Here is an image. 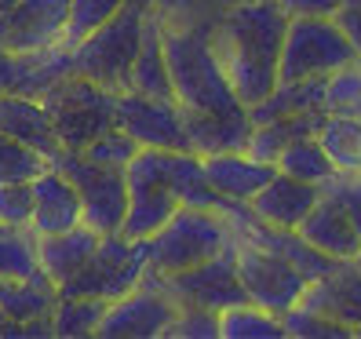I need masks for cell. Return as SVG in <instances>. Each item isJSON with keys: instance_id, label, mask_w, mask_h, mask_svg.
Masks as SVG:
<instances>
[{"instance_id": "6da1fadb", "label": "cell", "mask_w": 361, "mask_h": 339, "mask_svg": "<svg viewBox=\"0 0 361 339\" xmlns=\"http://www.w3.org/2000/svg\"><path fill=\"white\" fill-rule=\"evenodd\" d=\"M288 33V11L278 0H241L219 26H212V44L233 84V95L256 106L278 88V62Z\"/></svg>"}, {"instance_id": "7a4b0ae2", "label": "cell", "mask_w": 361, "mask_h": 339, "mask_svg": "<svg viewBox=\"0 0 361 339\" xmlns=\"http://www.w3.org/2000/svg\"><path fill=\"white\" fill-rule=\"evenodd\" d=\"M164 55H168L176 102L183 110L230 113V110H241L245 106L233 95V84L216 55V44H212L208 23L164 26Z\"/></svg>"}, {"instance_id": "3957f363", "label": "cell", "mask_w": 361, "mask_h": 339, "mask_svg": "<svg viewBox=\"0 0 361 339\" xmlns=\"http://www.w3.org/2000/svg\"><path fill=\"white\" fill-rule=\"evenodd\" d=\"M238 234H233L230 219L216 208H176V216L168 219L154 238H146V259L150 270L146 273H179L190 270L204 259L223 256L233 248Z\"/></svg>"}, {"instance_id": "277c9868", "label": "cell", "mask_w": 361, "mask_h": 339, "mask_svg": "<svg viewBox=\"0 0 361 339\" xmlns=\"http://www.w3.org/2000/svg\"><path fill=\"white\" fill-rule=\"evenodd\" d=\"M146 11H150V0H128L106 26H99L92 37H84L73 48V73L88 77L110 92H128L132 66L142 44Z\"/></svg>"}, {"instance_id": "5b68a950", "label": "cell", "mask_w": 361, "mask_h": 339, "mask_svg": "<svg viewBox=\"0 0 361 339\" xmlns=\"http://www.w3.org/2000/svg\"><path fill=\"white\" fill-rule=\"evenodd\" d=\"M117 95L121 92L102 88V84L80 77V73H70L59 84H51V88L40 95V102H44L48 113H51L59 146H66V150H84L95 135L114 128Z\"/></svg>"}, {"instance_id": "8992f818", "label": "cell", "mask_w": 361, "mask_h": 339, "mask_svg": "<svg viewBox=\"0 0 361 339\" xmlns=\"http://www.w3.org/2000/svg\"><path fill=\"white\" fill-rule=\"evenodd\" d=\"M51 168H59L66 175L84 204V226H92L99 238L106 234H121L124 216H128V179H124V168H106L88 161L80 150H59L48 157Z\"/></svg>"}, {"instance_id": "52a82bcc", "label": "cell", "mask_w": 361, "mask_h": 339, "mask_svg": "<svg viewBox=\"0 0 361 339\" xmlns=\"http://www.w3.org/2000/svg\"><path fill=\"white\" fill-rule=\"evenodd\" d=\"M357 62L347 33L339 30L336 15H295L288 18V33L281 44L278 77L303 80V77H329L336 70Z\"/></svg>"}, {"instance_id": "ba28073f", "label": "cell", "mask_w": 361, "mask_h": 339, "mask_svg": "<svg viewBox=\"0 0 361 339\" xmlns=\"http://www.w3.org/2000/svg\"><path fill=\"white\" fill-rule=\"evenodd\" d=\"M150 259H146V238L128 241L124 234H106L99 238L95 256L84 263L80 273L66 285H59V295H99V300L114 303L142 285Z\"/></svg>"}, {"instance_id": "9c48e42d", "label": "cell", "mask_w": 361, "mask_h": 339, "mask_svg": "<svg viewBox=\"0 0 361 339\" xmlns=\"http://www.w3.org/2000/svg\"><path fill=\"white\" fill-rule=\"evenodd\" d=\"M233 248H238V241H233ZM233 248L179 273H146L142 285L164 292L179 307H208L223 314L238 303H248V292L238 278V263H233Z\"/></svg>"}, {"instance_id": "30bf717a", "label": "cell", "mask_w": 361, "mask_h": 339, "mask_svg": "<svg viewBox=\"0 0 361 339\" xmlns=\"http://www.w3.org/2000/svg\"><path fill=\"white\" fill-rule=\"evenodd\" d=\"M233 263H238V278L248 292V303H259L274 314H288L307 292V278L300 270H292L281 256H274L270 248L238 238L233 248Z\"/></svg>"}, {"instance_id": "8fae6325", "label": "cell", "mask_w": 361, "mask_h": 339, "mask_svg": "<svg viewBox=\"0 0 361 339\" xmlns=\"http://www.w3.org/2000/svg\"><path fill=\"white\" fill-rule=\"evenodd\" d=\"M114 124L124 128L139 146L154 150H190L186 146V121L176 99H154L142 92H121Z\"/></svg>"}, {"instance_id": "7c38bea8", "label": "cell", "mask_w": 361, "mask_h": 339, "mask_svg": "<svg viewBox=\"0 0 361 339\" xmlns=\"http://www.w3.org/2000/svg\"><path fill=\"white\" fill-rule=\"evenodd\" d=\"M70 18V0H18L11 11H0V48L4 51H44L62 44Z\"/></svg>"}, {"instance_id": "4fadbf2b", "label": "cell", "mask_w": 361, "mask_h": 339, "mask_svg": "<svg viewBox=\"0 0 361 339\" xmlns=\"http://www.w3.org/2000/svg\"><path fill=\"white\" fill-rule=\"evenodd\" d=\"M176 310H179L176 300H168L164 292H157L150 285H139L135 292L121 295V300L106 307L95 335H102V339H157L172 325Z\"/></svg>"}, {"instance_id": "5bb4252c", "label": "cell", "mask_w": 361, "mask_h": 339, "mask_svg": "<svg viewBox=\"0 0 361 339\" xmlns=\"http://www.w3.org/2000/svg\"><path fill=\"white\" fill-rule=\"evenodd\" d=\"M300 303L325 317H336V321H343L354 332L361 325V263H357V256L336 259L329 273H322L317 281L307 285Z\"/></svg>"}, {"instance_id": "9a60e30c", "label": "cell", "mask_w": 361, "mask_h": 339, "mask_svg": "<svg viewBox=\"0 0 361 339\" xmlns=\"http://www.w3.org/2000/svg\"><path fill=\"white\" fill-rule=\"evenodd\" d=\"M84 223V204L77 186L59 172V168L48 164V172H40L33 179V219L30 230L37 238L48 234H62V230H73Z\"/></svg>"}, {"instance_id": "2e32d148", "label": "cell", "mask_w": 361, "mask_h": 339, "mask_svg": "<svg viewBox=\"0 0 361 339\" xmlns=\"http://www.w3.org/2000/svg\"><path fill=\"white\" fill-rule=\"evenodd\" d=\"M322 201V186L317 183H303L295 175L285 172H274V179L252 197V211L270 223V226H281V230H300V223L310 216V208Z\"/></svg>"}, {"instance_id": "e0dca14e", "label": "cell", "mask_w": 361, "mask_h": 339, "mask_svg": "<svg viewBox=\"0 0 361 339\" xmlns=\"http://www.w3.org/2000/svg\"><path fill=\"white\" fill-rule=\"evenodd\" d=\"M186 121V146L194 154L208 157V154H230V150H248L252 139V117L248 106L230 113H204V110H183Z\"/></svg>"}, {"instance_id": "ac0fdd59", "label": "cell", "mask_w": 361, "mask_h": 339, "mask_svg": "<svg viewBox=\"0 0 361 339\" xmlns=\"http://www.w3.org/2000/svg\"><path fill=\"white\" fill-rule=\"evenodd\" d=\"M204 172H208V183L216 186L223 197L248 204L274 179L278 164L252 157L248 150H230V154H208L204 157Z\"/></svg>"}, {"instance_id": "d6986e66", "label": "cell", "mask_w": 361, "mask_h": 339, "mask_svg": "<svg viewBox=\"0 0 361 339\" xmlns=\"http://www.w3.org/2000/svg\"><path fill=\"white\" fill-rule=\"evenodd\" d=\"M300 234L314 248H322L325 256H332V259H354V256H361V238H357L350 216H347L343 204H339L332 194H325V190H322V201L310 208V216L300 223Z\"/></svg>"}, {"instance_id": "ffe728a7", "label": "cell", "mask_w": 361, "mask_h": 339, "mask_svg": "<svg viewBox=\"0 0 361 339\" xmlns=\"http://www.w3.org/2000/svg\"><path fill=\"white\" fill-rule=\"evenodd\" d=\"M0 132L23 139L26 146L40 150L44 157H51L59 150V135H55L48 106L30 95H0Z\"/></svg>"}, {"instance_id": "44dd1931", "label": "cell", "mask_w": 361, "mask_h": 339, "mask_svg": "<svg viewBox=\"0 0 361 339\" xmlns=\"http://www.w3.org/2000/svg\"><path fill=\"white\" fill-rule=\"evenodd\" d=\"M99 248V234L92 226H73V230H62V234H48V238H37V256H40V270L48 273L55 285H66L73 273L84 270Z\"/></svg>"}, {"instance_id": "7402d4cb", "label": "cell", "mask_w": 361, "mask_h": 339, "mask_svg": "<svg viewBox=\"0 0 361 339\" xmlns=\"http://www.w3.org/2000/svg\"><path fill=\"white\" fill-rule=\"evenodd\" d=\"M128 92H142L154 99H176L172 88V73H168V55H164V23L157 18V11H146V26H142V44L132 66V88Z\"/></svg>"}, {"instance_id": "603a6c76", "label": "cell", "mask_w": 361, "mask_h": 339, "mask_svg": "<svg viewBox=\"0 0 361 339\" xmlns=\"http://www.w3.org/2000/svg\"><path fill=\"white\" fill-rule=\"evenodd\" d=\"M168 190L176 194V201L183 208H216V211H226L238 204L223 197L216 186L208 183V172H204V157L194 154V150H172V164H168Z\"/></svg>"}, {"instance_id": "cb8c5ba5", "label": "cell", "mask_w": 361, "mask_h": 339, "mask_svg": "<svg viewBox=\"0 0 361 339\" xmlns=\"http://www.w3.org/2000/svg\"><path fill=\"white\" fill-rule=\"evenodd\" d=\"M59 303V285L44 270L33 278H0V314L11 321H33V317H51Z\"/></svg>"}, {"instance_id": "d4e9b609", "label": "cell", "mask_w": 361, "mask_h": 339, "mask_svg": "<svg viewBox=\"0 0 361 339\" xmlns=\"http://www.w3.org/2000/svg\"><path fill=\"white\" fill-rule=\"evenodd\" d=\"M176 194L168 186H128V216H124L121 234L128 241H142V238H154L157 230L176 216Z\"/></svg>"}, {"instance_id": "484cf974", "label": "cell", "mask_w": 361, "mask_h": 339, "mask_svg": "<svg viewBox=\"0 0 361 339\" xmlns=\"http://www.w3.org/2000/svg\"><path fill=\"white\" fill-rule=\"evenodd\" d=\"M317 139H322L339 175H361V117L357 113H329Z\"/></svg>"}, {"instance_id": "4316f807", "label": "cell", "mask_w": 361, "mask_h": 339, "mask_svg": "<svg viewBox=\"0 0 361 339\" xmlns=\"http://www.w3.org/2000/svg\"><path fill=\"white\" fill-rule=\"evenodd\" d=\"M219 339H285V321L259 303H238L219 314Z\"/></svg>"}, {"instance_id": "83f0119b", "label": "cell", "mask_w": 361, "mask_h": 339, "mask_svg": "<svg viewBox=\"0 0 361 339\" xmlns=\"http://www.w3.org/2000/svg\"><path fill=\"white\" fill-rule=\"evenodd\" d=\"M106 307H110V303L99 300V295H59V303H55V310H51L55 335H59V339L95 335Z\"/></svg>"}, {"instance_id": "f1b7e54d", "label": "cell", "mask_w": 361, "mask_h": 339, "mask_svg": "<svg viewBox=\"0 0 361 339\" xmlns=\"http://www.w3.org/2000/svg\"><path fill=\"white\" fill-rule=\"evenodd\" d=\"M278 172L322 186V183H329V179L336 175V164H332V157L325 154L322 139H317V135H307V139L288 142L285 150H281V157H278Z\"/></svg>"}, {"instance_id": "f546056e", "label": "cell", "mask_w": 361, "mask_h": 339, "mask_svg": "<svg viewBox=\"0 0 361 339\" xmlns=\"http://www.w3.org/2000/svg\"><path fill=\"white\" fill-rule=\"evenodd\" d=\"M40 270L37 234L30 226L0 223V278H33Z\"/></svg>"}, {"instance_id": "4dcf8cb0", "label": "cell", "mask_w": 361, "mask_h": 339, "mask_svg": "<svg viewBox=\"0 0 361 339\" xmlns=\"http://www.w3.org/2000/svg\"><path fill=\"white\" fill-rule=\"evenodd\" d=\"M124 4L128 0H70V18H66V30H62V44L73 51L84 37H92L99 26L110 23Z\"/></svg>"}, {"instance_id": "1f68e13d", "label": "cell", "mask_w": 361, "mask_h": 339, "mask_svg": "<svg viewBox=\"0 0 361 339\" xmlns=\"http://www.w3.org/2000/svg\"><path fill=\"white\" fill-rule=\"evenodd\" d=\"M40 172H48V157L23 139L0 132V183H33Z\"/></svg>"}, {"instance_id": "d6a6232c", "label": "cell", "mask_w": 361, "mask_h": 339, "mask_svg": "<svg viewBox=\"0 0 361 339\" xmlns=\"http://www.w3.org/2000/svg\"><path fill=\"white\" fill-rule=\"evenodd\" d=\"M281 321H285V335L292 339H354V332L343 321L317 314L303 303H295L288 314H281Z\"/></svg>"}, {"instance_id": "836d02e7", "label": "cell", "mask_w": 361, "mask_h": 339, "mask_svg": "<svg viewBox=\"0 0 361 339\" xmlns=\"http://www.w3.org/2000/svg\"><path fill=\"white\" fill-rule=\"evenodd\" d=\"M139 150H142V146H139L128 132H124V128H117V124H114V128H106L102 135H95L80 154L88 157V161H95V164H106V168H128V161H132Z\"/></svg>"}, {"instance_id": "e575fe53", "label": "cell", "mask_w": 361, "mask_h": 339, "mask_svg": "<svg viewBox=\"0 0 361 339\" xmlns=\"http://www.w3.org/2000/svg\"><path fill=\"white\" fill-rule=\"evenodd\" d=\"M325 110L329 113H357L361 110V62H350V66L329 73Z\"/></svg>"}, {"instance_id": "d590c367", "label": "cell", "mask_w": 361, "mask_h": 339, "mask_svg": "<svg viewBox=\"0 0 361 339\" xmlns=\"http://www.w3.org/2000/svg\"><path fill=\"white\" fill-rule=\"evenodd\" d=\"M164 339H219V310L208 307H179Z\"/></svg>"}, {"instance_id": "8d00e7d4", "label": "cell", "mask_w": 361, "mask_h": 339, "mask_svg": "<svg viewBox=\"0 0 361 339\" xmlns=\"http://www.w3.org/2000/svg\"><path fill=\"white\" fill-rule=\"evenodd\" d=\"M33 219V183H0V223L30 226Z\"/></svg>"}, {"instance_id": "74e56055", "label": "cell", "mask_w": 361, "mask_h": 339, "mask_svg": "<svg viewBox=\"0 0 361 339\" xmlns=\"http://www.w3.org/2000/svg\"><path fill=\"white\" fill-rule=\"evenodd\" d=\"M322 190L343 204V211L350 216L357 238H361V175H339V172H336L329 183H322Z\"/></svg>"}, {"instance_id": "f35d334b", "label": "cell", "mask_w": 361, "mask_h": 339, "mask_svg": "<svg viewBox=\"0 0 361 339\" xmlns=\"http://www.w3.org/2000/svg\"><path fill=\"white\" fill-rule=\"evenodd\" d=\"M278 4L288 11V18H295V15H336L343 0H278Z\"/></svg>"}, {"instance_id": "ab89813d", "label": "cell", "mask_w": 361, "mask_h": 339, "mask_svg": "<svg viewBox=\"0 0 361 339\" xmlns=\"http://www.w3.org/2000/svg\"><path fill=\"white\" fill-rule=\"evenodd\" d=\"M15 4H18V0H0V11H11Z\"/></svg>"}, {"instance_id": "60d3db41", "label": "cell", "mask_w": 361, "mask_h": 339, "mask_svg": "<svg viewBox=\"0 0 361 339\" xmlns=\"http://www.w3.org/2000/svg\"><path fill=\"white\" fill-rule=\"evenodd\" d=\"M0 321H4V314H0Z\"/></svg>"}, {"instance_id": "b9f144b4", "label": "cell", "mask_w": 361, "mask_h": 339, "mask_svg": "<svg viewBox=\"0 0 361 339\" xmlns=\"http://www.w3.org/2000/svg\"><path fill=\"white\" fill-rule=\"evenodd\" d=\"M357 117H361V110H357Z\"/></svg>"}, {"instance_id": "7bdbcfd3", "label": "cell", "mask_w": 361, "mask_h": 339, "mask_svg": "<svg viewBox=\"0 0 361 339\" xmlns=\"http://www.w3.org/2000/svg\"><path fill=\"white\" fill-rule=\"evenodd\" d=\"M357 263H361V256H357Z\"/></svg>"}]
</instances>
